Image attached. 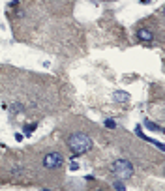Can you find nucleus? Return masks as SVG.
Masks as SVG:
<instances>
[{
  "label": "nucleus",
  "mask_w": 165,
  "mask_h": 191,
  "mask_svg": "<svg viewBox=\"0 0 165 191\" xmlns=\"http://www.w3.org/2000/svg\"><path fill=\"white\" fill-rule=\"evenodd\" d=\"M68 146H70V150H71L75 155H81V154L90 152V150L94 148V142H92V139H90L86 133L75 131V133H71L70 137H68Z\"/></svg>",
  "instance_id": "1"
},
{
  "label": "nucleus",
  "mask_w": 165,
  "mask_h": 191,
  "mask_svg": "<svg viewBox=\"0 0 165 191\" xmlns=\"http://www.w3.org/2000/svg\"><path fill=\"white\" fill-rule=\"evenodd\" d=\"M113 171V176L118 178L120 182H124V180H129L133 176V165H131L128 159H116L111 167Z\"/></svg>",
  "instance_id": "2"
},
{
  "label": "nucleus",
  "mask_w": 165,
  "mask_h": 191,
  "mask_svg": "<svg viewBox=\"0 0 165 191\" xmlns=\"http://www.w3.org/2000/svg\"><path fill=\"white\" fill-rule=\"evenodd\" d=\"M62 163H64V157L58 152H49V154L43 155V167L49 169V171H54V169L62 167Z\"/></svg>",
  "instance_id": "3"
},
{
  "label": "nucleus",
  "mask_w": 165,
  "mask_h": 191,
  "mask_svg": "<svg viewBox=\"0 0 165 191\" xmlns=\"http://www.w3.org/2000/svg\"><path fill=\"white\" fill-rule=\"evenodd\" d=\"M137 38H139V41L150 43V41H154V32L148 30V28H139L137 30Z\"/></svg>",
  "instance_id": "4"
},
{
  "label": "nucleus",
  "mask_w": 165,
  "mask_h": 191,
  "mask_svg": "<svg viewBox=\"0 0 165 191\" xmlns=\"http://www.w3.org/2000/svg\"><path fill=\"white\" fill-rule=\"evenodd\" d=\"M129 99V94L124 92V90H116V92H113V101H116V103H128Z\"/></svg>",
  "instance_id": "5"
},
{
  "label": "nucleus",
  "mask_w": 165,
  "mask_h": 191,
  "mask_svg": "<svg viewBox=\"0 0 165 191\" xmlns=\"http://www.w3.org/2000/svg\"><path fill=\"white\" fill-rule=\"evenodd\" d=\"M145 126H146L148 129H152V131H161V128L158 126V124H154V122H150V120H145Z\"/></svg>",
  "instance_id": "6"
},
{
  "label": "nucleus",
  "mask_w": 165,
  "mask_h": 191,
  "mask_svg": "<svg viewBox=\"0 0 165 191\" xmlns=\"http://www.w3.org/2000/svg\"><path fill=\"white\" fill-rule=\"evenodd\" d=\"M103 126H105L107 129H115V128H116V122H115V120H111V118H107V120L103 122Z\"/></svg>",
  "instance_id": "7"
},
{
  "label": "nucleus",
  "mask_w": 165,
  "mask_h": 191,
  "mask_svg": "<svg viewBox=\"0 0 165 191\" xmlns=\"http://www.w3.org/2000/svg\"><path fill=\"white\" fill-rule=\"evenodd\" d=\"M36 128H38V124H28V126L25 128V133H26V135H30V133H32V131H34Z\"/></svg>",
  "instance_id": "8"
},
{
  "label": "nucleus",
  "mask_w": 165,
  "mask_h": 191,
  "mask_svg": "<svg viewBox=\"0 0 165 191\" xmlns=\"http://www.w3.org/2000/svg\"><path fill=\"white\" fill-rule=\"evenodd\" d=\"M113 186H115V191H126V187H124V184H122V182H120V180H118V182H115Z\"/></svg>",
  "instance_id": "9"
},
{
  "label": "nucleus",
  "mask_w": 165,
  "mask_h": 191,
  "mask_svg": "<svg viewBox=\"0 0 165 191\" xmlns=\"http://www.w3.org/2000/svg\"><path fill=\"white\" fill-rule=\"evenodd\" d=\"M19 111H21V105H13V107H12V114H17Z\"/></svg>",
  "instance_id": "10"
},
{
  "label": "nucleus",
  "mask_w": 165,
  "mask_h": 191,
  "mask_svg": "<svg viewBox=\"0 0 165 191\" xmlns=\"http://www.w3.org/2000/svg\"><path fill=\"white\" fill-rule=\"evenodd\" d=\"M70 171H79V165H77L75 161H71V165H70Z\"/></svg>",
  "instance_id": "11"
},
{
  "label": "nucleus",
  "mask_w": 165,
  "mask_h": 191,
  "mask_svg": "<svg viewBox=\"0 0 165 191\" xmlns=\"http://www.w3.org/2000/svg\"><path fill=\"white\" fill-rule=\"evenodd\" d=\"M15 141H23V135H21V133H15Z\"/></svg>",
  "instance_id": "12"
},
{
  "label": "nucleus",
  "mask_w": 165,
  "mask_h": 191,
  "mask_svg": "<svg viewBox=\"0 0 165 191\" xmlns=\"http://www.w3.org/2000/svg\"><path fill=\"white\" fill-rule=\"evenodd\" d=\"M141 2H143V4H148V2H152V0H141Z\"/></svg>",
  "instance_id": "13"
},
{
  "label": "nucleus",
  "mask_w": 165,
  "mask_h": 191,
  "mask_svg": "<svg viewBox=\"0 0 165 191\" xmlns=\"http://www.w3.org/2000/svg\"><path fill=\"white\" fill-rule=\"evenodd\" d=\"M96 191H105V189H96Z\"/></svg>",
  "instance_id": "14"
},
{
  "label": "nucleus",
  "mask_w": 165,
  "mask_h": 191,
  "mask_svg": "<svg viewBox=\"0 0 165 191\" xmlns=\"http://www.w3.org/2000/svg\"><path fill=\"white\" fill-rule=\"evenodd\" d=\"M45 191H49V189H45Z\"/></svg>",
  "instance_id": "15"
}]
</instances>
